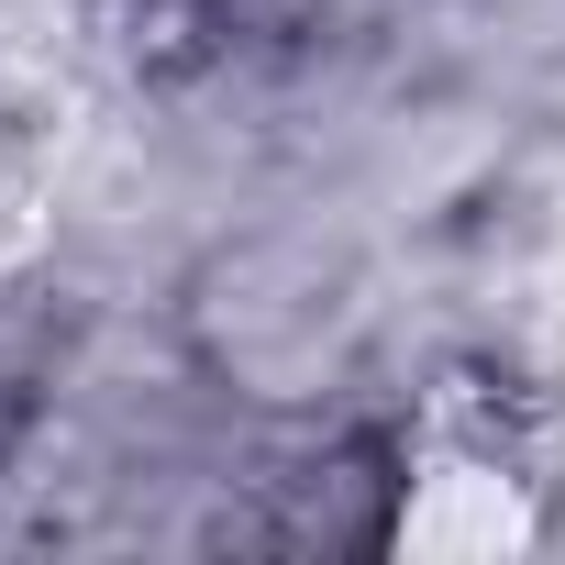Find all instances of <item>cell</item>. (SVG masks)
Listing matches in <instances>:
<instances>
[{
	"label": "cell",
	"mask_w": 565,
	"mask_h": 565,
	"mask_svg": "<svg viewBox=\"0 0 565 565\" xmlns=\"http://www.w3.org/2000/svg\"><path fill=\"white\" fill-rule=\"evenodd\" d=\"M543 543V510H532V477L488 444H422L411 477H399V510H388V554H422V565H510Z\"/></svg>",
	"instance_id": "1"
}]
</instances>
